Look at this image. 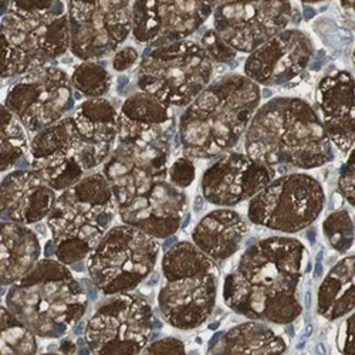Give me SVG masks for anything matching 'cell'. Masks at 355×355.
I'll list each match as a JSON object with an SVG mask.
<instances>
[{"label": "cell", "mask_w": 355, "mask_h": 355, "mask_svg": "<svg viewBox=\"0 0 355 355\" xmlns=\"http://www.w3.org/2000/svg\"><path fill=\"white\" fill-rule=\"evenodd\" d=\"M306 246L294 238L273 236L249 246L225 277L223 302L236 314L279 325L303 313L297 297Z\"/></svg>", "instance_id": "obj_1"}, {"label": "cell", "mask_w": 355, "mask_h": 355, "mask_svg": "<svg viewBox=\"0 0 355 355\" xmlns=\"http://www.w3.org/2000/svg\"><path fill=\"white\" fill-rule=\"evenodd\" d=\"M261 103V88L245 74L212 80L187 105L178 124L184 157L211 159L239 144Z\"/></svg>", "instance_id": "obj_2"}, {"label": "cell", "mask_w": 355, "mask_h": 355, "mask_svg": "<svg viewBox=\"0 0 355 355\" xmlns=\"http://www.w3.org/2000/svg\"><path fill=\"white\" fill-rule=\"evenodd\" d=\"M243 137L245 154L273 168L314 169L336 158L320 115L297 97H275L259 105Z\"/></svg>", "instance_id": "obj_3"}, {"label": "cell", "mask_w": 355, "mask_h": 355, "mask_svg": "<svg viewBox=\"0 0 355 355\" xmlns=\"http://www.w3.org/2000/svg\"><path fill=\"white\" fill-rule=\"evenodd\" d=\"M5 306L37 338L57 340L77 327L87 313L88 295L69 266L44 257L9 286Z\"/></svg>", "instance_id": "obj_4"}, {"label": "cell", "mask_w": 355, "mask_h": 355, "mask_svg": "<svg viewBox=\"0 0 355 355\" xmlns=\"http://www.w3.org/2000/svg\"><path fill=\"white\" fill-rule=\"evenodd\" d=\"M69 50L67 0H12L0 19V78L54 64Z\"/></svg>", "instance_id": "obj_5"}, {"label": "cell", "mask_w": 355, "mask_h": 355, "mask_svg": "<svg viewBox=\"0 0 355 355\" xmlns=\"http://www.w3.org/2000/svg\"><path fill=\"white\" fill-rule=\"evenodd\" d=\"M115 214L116 203L103 172L85 173L58 193L46 218L53 257L69 268L85 261L111 227Z\"/></svg>", "instance_id": "obj_6"}, {"label": "cell", "mask_w": 355, "mask_h": 355, "mask_svg": "<svg viewBox=\"0 0 355 355\" xmlns=\"http://www.w3.org/2000/svg\"><path fill=\"white\" fill-rule=\"evenodd\" d=\"M165 284L158 293V307L172 327L199 329L212 315L219 284L216 261L192 242H175L161 261Z\"/></svg>", "instance_id": "obj_7"}, {"label": "cell", "mask_w": 355, "mask_h": 355, "mask_svg": "<svg viewBox=\"0 0 355 355\" xmlns=\"http://www.w3.org/2000/svg\"><path fill=\"white\" fill-rule=\"evenodd\" d=\"M116 125V142L101 172L116 206H121L168 180L176 124L153 128H134L123 123Z\"/></svg>", "instance_id": "obj_8"}, {"label": "cell", "mask_w": 355, "mask_h": 355, "mask_svg": "<svg viewBox=\"0 0 355 355\" xmlns=\"http://www.w3.org/2000/svg\"><path fill=\"white\" fill-rule=\"evenodd\" d=\"M212 78L211 58L189 39L148 46L137 70L139 90L169 107L189 105Z\"/></svg>", "instance_id": "obj_9"}, {"label": "cell", "mask_w": 355, "mask_h": 355, "mask_svg": "<svg viewBox=\"0 0 355 355\" xmlns=\"http://www.w3.org/2000/svg\"><path fill=\"white\" fill-rule=\"evenodd\" d=\"M162 246L145 232L111 226L85 259L93 286L104 295L134 291L154 273Z\"/></svg>", "instance_id": "obj_10"}, {"label": "cell", "mask_w": 355, "mask_h": 355, "mask_svg": "<svg viewBox=\"0 0 355 355\" xmlns=\"http://www.w3.org/2000/svg\"><path fill=\"white\" fill-rule=\"evenodd\" d=\"M155 329L153 306L138 294H110L88 318L87 349L96 355H135L150 343Z\"/></svg>", "instance_id": "obj_11"}, {"label": "cell", "mask_w": 355, "mask_h": 355, "mask_svg": "<svg viewBox=\"0 0 355 355\" xmlns=\"http://www.w3.org/2000/svg\"><path fill=\"white\" fill-rule=\"evenodd\" d=\"M249 200L248 216L252 223L283 233H297L318 219L325 195L311 175L288 173L276 176Z\"/></svg>", "instance_id": "obj_12"}, {"label": "cell", "mask_w": 355, "mask_h": 355, "mask_svg": "<svg viewBox=\"0 0 355 355\" xmlns=\"http://www.w3.org/2000/svg\"><path fill=\"white\" fill-rule=\"evenodd\" d=\"M70 51L85 60H101L130 37L132 0H69Z\"/></svg>", "instance_id": "obj_13"}, {"label": "cell", "mask_w": 355, "mask_h": 355, "mask_svg": "<svg viewBox=\"0 0 355 355\" xmlns=\"http://www.w3.org/2000/svg\"><path fill=\"white\" fill-rule=\"evenodd\" d=\"M70 76L55 64L31 70L9 88L5 105L16 115L28 135L57 123L74 108Z\"/></svg>", "instance_id": "obj_14"}, {"label": "cell", "mask_w": 355, "mask_h": 355, "mask_svg": "<svg viewBox=\"0 0 355 355\" xmlns=\"http://www.w3.org/2000/svg\"><path fill=\"white\" fill-rule=\"evenodd\" d=\"M214 31L238 53H252L291 23L290 0H218Z\"/></svg>", "instance_id": "obj_15"}, {"label": "cell", "mask_w": 355, "mask_h": 355, "mask_svg": "<svg viewBox=\"0 0 355 355\" xmlns=\"http://www.w3.org/2000/svg\"><path fill=\"white\" fill-rule=\"evenodd\" d=\"M218 0H134V40L146 46H162L188 39L205 24Z\"/></svg>", "instance_id": "obj_16"}, {"label": "cell", "mask_w": 355, "mask_h": 355, "mask_svg": "<svg viewBox=\"0 0 355 355\" xmlns=\"http://www.w3.org/2000/svg\"><path fill=\"white\" fill-rule=\"evenodd\" d=\"M314 43L299 28H284L249 53L245 76L263 87L284 85L299 78L314 55Z\"/></svg>", "instance_id": "obj_17"}, {"label": "cell", "mask_w": 355, "mask_h": 355, "mask_svg": "<svg viewBox=\"0 0 355 355\" xmlns=\"http://www.w3.org/2000/svg\"><path fill=\"white\" fill-rule=\"evenodd\" d=\"M277 176L273 166L254 161L245 153L229 151L202 175V195L212 205L232 208L252 199Z\"/></svg>", "instance_id": "obj_18"}, {"label": "cell", "mask_w": 355, "mask_h": 355, "mask_svg": "<svg viewBox=\"0 0 355 355\" xmlns=\"http://www.w3.org/2000/svg\"><path fill=\"white\" fill-rule=\"evenodd\" d=\"M188 209V196L168 180L150 191L116 206V214L124 225L134 226L161 241L175 234Z\"/></svg>", "instance_id": "obj_19"}, {"label": "cell", "mask_w": 355, "mask_h": 355, "mask_svg": "<svg viewBox=\"0 0 355 355\" xmlns=\"http://www.w3.org/2000/svg\"><path fill=\"white\" fill-rule=\"evenodd\" d=\"M77 142L73 157L90 172L103 165L112 153L118 137V108L104 97L85 98L76 108Z\"/></svg>", "instance_id": "obj_20"}, {"label": "cell", "mask_w": 355, "mask_h": 355, "mask_svg": "<svg viewBox=\"0 0 355 355\" xmlns=\"http://www.w3.org/2000/svg\"><path fill=\"white\" fill-rule=\"evenodd\" d=\"M57 199L43 178L32 169H16L0 182V220L32 226L44 220Z\"/></svg>", "instance_id": "obj_21"}, {"label": "cell", "mask_w": 355, "mask_h": 355, "mask_svg": "<svg viewBox=\"0 0 355 355\" xmlns=\"http://www.w3.org/2000/svg\"><path fill=\"white\" fill-rule=\"evenodd\" d=\"M320 120L331 144L340 153L354 150V77L345 70H334L317 87Z\"/></svg>", "instance_id": "obj_22"}, {"label": "cell", "mask_w": 355, "mask_h": 355, "mask_svg": "<svg viewBox=\"0 0 355 355\" xmlns=\"http://www.w3.org/2000/svg\"><path fill=\"white\" fill-rule=\"evenodd\" d=\"M248 223L233 209L209 212L192 232V243L214 261L220 263L239 250L248 234Z\"/></svg>", "instance_id": "obj_23"}, {"label": "cell", "mask_w": 355, "mask_h": 355, "mask_svg": "<svg viewBox=\"0 0 355 355\" xmlns=\"http://www.w3.org/2000/svg\"><path fill=\"white\" fill-rule=\"evenodd\" d=\"M42 259L39 236L26 225L0 220V287H9Z\"/></svg>", "instance_id": "obj_24"}, {"label": "cell", "mask_w": 355, "mask_h": 355, "mask_svg": "<svg viewBox=\"0 0 355 355\" xmlns=\"http://www.w3.org/2000/svg\"><path fill=\"white\" fill-rule=\"evenodd\" d=\"M287 340L273 330L268 322L250 320L236 325L226 333H222L216 344L208 349L209 354L227 355H269L284 354L287 351Z\"/></svg>", "instance_id": "obj_25"}, {"label": "cell", "mask_w": 355, "mask_h": 355, "mask_svg": "<svg viewBox=\"0 0 355 355\" xmlns=\"http://www.w3.org/2000/svg\"><path fill=\"white\" fill-rule=\"evenodd\" d=\"M354 254L347 256L333 266L317 291V313L330 321L345 317L354 311Z\"/></svg>", "instance_id": "obj_26"}, {"label": "cell", "mask_w": 355, "mask_h": 355, "mask_svg": "<svg viewBox=\"0 0 355 355\" xmlns=\"http://www.w3.org/2000/svg\"><path fill=\"white\" fill-rule=\"evenodd\" d=\"M77 135L73 115H66L62 120L36 132L32 135L28 145L31 165L35 166L42 162L73 157Z\"/></svg>", "instance_id": "obj_27"}, {"label": "cell", "mask_w": 355, "mask_h": 355, "mask_svg": "<svg viewBox=\"0 0 355 355\" xmlns=\"http://www.w3.org/2000/svg\"><path fill=\"white\" fill-rule=\"evenodd\" d=\"M118 123L134 128H153L175 123V118L169 105L150 94L138 92L125 98L118 110Z\"/></svg>", "instance_id": "obj_28"}, {"label": "cell", "mask_w": 355, "mask_h": 355, "mask_svg": "<svg viewBox=\"0 0 355 355\" xmlns=\"http://www.w3.org/2000/svg\"><path fill=\"white\" fill-rule=\"evenodd\" d=\"M28 134L16 115L0 104V173L10 171L28 154Z\"/></svg>", "instance_id": "obj_29"}, {"label": "cell", "mask_w": 355, "mask_h": 355, "mask_svg": "<svg viewBox=\"0 0 355 355\" xmlns=\"http://www.w3.org/2000/svg\"><path fill=\"white\" fill-rule=\"evenodd\" d=\"M37 349V337L6 306H0V354L32 355Z\"/></svg>", "instance_id": "obj_30"}, {"label": "cell", "mask_w": 355, "mask_h": 355, "mask_svg": "<svg viewBox=\"0 0 355 355\" xmlns=\"http://www.w3.org/2000/svg\"><path fill=\"white\" fill-rule=\"evenodd\" d=\"M70 81L73 90L85 98L105 97L112 87V76L100 60H85L76 66Z\"/></svg>", "instance_id": "obj_31"}, {"label": "cell", "mask_w": 355, "mask_h": 355, "mask_svg": "<svg viewBox=\"0 0 355 355\" xmlns=\"http://www.w3.org/2000/svg\"><path fill=\"white\" fill-rule=\"evenodd\" d=\"M42 178L46 184L54 189L55 192H63L87 173L76 161L74 157L63 158V159H53L47 162L37 164L32 166Z\"/></svg>", "instance_id": "obj_32"}, {"label": "cell", "mask_w": 355, "mask_h": 355, "mask_svg": "<svg viewBox=\"0 0 355 355\" xmlns=\"http://www.w3.org/2000/svg\"><path fill=\"white\" fill-rule=\"evenodd\" d=\"M322 233L330 246L338 253H345L354 245V222L348 211H336L322 222Z\"/></svg>", "instance_id": "obj_33"}, {"label": "cell", "mask_w": 355, "mask_h": 355, "mask_svg": "<svg viewBox=\"0 0 355 355\" xmlns=\"http://www.w3.org/2000/svg\"><path fill=\"white\" fill-rule=\"evenodd\" d=\"M200 46L205 50V53L208 54L212 63L229 64L238 57V51L232 49L227 43H225L214 28H211V31H208L202 36Z\"/></svg>", "instance_id": "obj_34"}, {"label": "cell", "mask_w": 355, "mask_h": 355, "mask_svg": "<svg viewBox=\"0 0 355 355\" xmlns=\"http://www.w3.org/2000/svg\"><path fill=\"white\" fill-rule=\"evenodd\" d=\"M196 168L191 158L181 157L178 158L169 168H168V180L172 185L180 189H185L191 187L195 181Z\"/></svg>", "instance_id": "obj_35"}, {"label": "cell", "mask_w": 355, "mask_h": 355, "mask_svg": "<svg viewBox=\"0 0 355 355\" xmlns=\"http://www.w3.org/2000/svg\"><path fill=\"white\" fill-rule=\"evenodd\" d=\"M142 352L150 355H181L185 354V344L175 337H165L151 344L148 343Z\"/></svg>", "instance_id": "obj_36"}, {"label": "cell", "mask_w": 355, "mask_h": 355, "mask_svg": "<svg viewBox=\"0 0 355 355\" xmlns=\"http://www.w3.org/2000/svg\"><path fill=\"white\" fill-rule=\"evenodd\" d=\"M338 191L348 200V203L354 206V150L349 151L348 159L341 166Z\"/></svg>", "instance_id": "obj_37"}, {"label": "cell", "mask_w": 355, "mask_h": 355, "mask_svg": "<svg viewBox=\"0 0 355 355\" xmlns=\"http://www.w3.org/2000/svg\"><path fill=\"white\" fill-rule=\"evenodd\" d=\"M139 60V53L135 47H123L118 49L114 51V57H112V69L118 73L127 71L128 69L134 67L135 63Z\"/></svg>", "instance_id": "obj_38"}, {"label": "cell", "mask_w": 355, "mask_h": 355, "mask_svg": "<svg viewBox=\"0 0 355 355\" xmlns=\"http://www.w3.org/2000/svg\"><path fill=\"white\" fill-rule=\"evenodd\" d=\"M354 322H355V317H354V311H352V315L344 321L343 329L338 333V349L341 351V354H354V351H355V348H354Z\"/></svg>", "instance_id": "obj_39"}, {"label": "cell", "mask_w": 355, "mask_h": 355, "mask_svg": "<svg viewBox=\"0 0 355 355\" xmlns=\"http://www.w3.org/2000/svg\"><path fill=\"white\" fill-rule=\"evenodd\" d=\"M58 349H60L62 354H76L77 345L71 340H63L60 343V348H58Z\"/></svg>", "instance_id": "obj_40"}, {"label": "cell", "mask_w": 355, "mask_h": 355, "mask_svg": "<svg viewBox=\"0 0 355 355\" xmlns=\"http://www.w3.org/2000/svg\"><path fill=\"white\" fill-rule=\"evenodd\" d=\"M12 3V0H0V19L8 12L9 6Z\"/></svg>", "instance_id": "obj_41"}, {"label": "cell", "mask_w": 355, "mask_h": 355, "mask_svg": "<svg viewBox=\"0 0 355 355\" xmlns=\"http://www.w3.org/2000/svg\"><path fill=\"white\" fill-rule=\"evenodd\" d=\"M322 276V264L321 261L315 263V269H314V279H318Z\"/></svg>", "instance_id": "obj_42"}, {"label": "cell", "mask_w": 355, "mask_h": 355, "mask_svg": "<svg viewBox=\"0 0 355 355\" xmlns=\"http://www.w3.org/2000/svg\"><path fill=\"white\" fill-rule=\"evenodd\" d=\"M310 227V226H309ZM307 239L310 241V243H314L315 242V229L314 227H310V229H307Z\"/></svg>", "instance_id": "obj_43"}, {"label": "cell", "mask_w": 355, "mask_h": 355, "mask_svg": "<svg viewBox=\"0 0 355 355\" xmlns=\"http://www.w3.org/2000/svg\"><path fill=\"white\" fill-rule=\"evenodd\" d=\"M202 203H203V198L200 195L196 196V199H195V208H193L195 212H199L202 209Z\"/></svg>", "instance_id": "obj_44"}, {"label": "cell", "mask_w": 355, "mask_h": 355, "mask_svg": "<svg viewBox=\"0 0 355 355\" xmlns=\"http://www.w3.org/2000/svg\"><path fill=\"white\" fill-rule=\"evenodd\" d=\"M311 333H313V327H311V325H309V327H307L306 331H304V334H303V337H302V341H304L306 338H309V337L311 336Z\"/></svg>", "instance_id": "obj_45"}, {"label": "cell", "mask_w": 355, "mask_h": 355, "mask_svg": "<svg viewBox=\"0 0 355 355\" xmlns=\"http://www.w3.org/2000/svg\"><path fill=\"white\" fill-rule=\"evenodd\" d=\"M303 3H307V5H314V3H321V2H327V0H302Z\"/></svg>", "instance_id": "obj_46"}, {"label": "cell", "mask_w": 355, "mask_h": 355, "mask_svg": "<svg viewBox=\"0 0 355 355\" xmlns=\"http://www.w3.org/2000/svg\"><path fill=\"white\" fill-rule=\"evenodd\" d=\"M306 306H307V309H310V306H311V294L309 291L306 294Z\"/></svg>", "instance_id": "obj_47"}, {"label": "cell", "mask_w": 355, "mask_h": 355, "mask_svg": "<svg viewBox=\"0 0 355 355\" xmlns=\"http://www.w3.org/2000/svg\"><path fill=\"white\" fill-rule=\"evenodd\" d=\"M322 254H324V252H322V250H321V252H320V254H317V257H315V260H317V261H321V259H322Z\"/></svg>", "instance_id": "obj_48"}, {"label": "cell", "mask_w": 355, "mask_h": 355, "mask_svg": "<svg viewBox=\"0 0 355 355\" xmlns=\"http://www.w3.org/2000/svg\"><path fill=\"white\" fill-rule=\"evenodd\" d=\"M310 270H311V264L309 263V264H307V268H306V273H309Z\"/></svg>", "instance_id": "obj_49"}]
</instances>
